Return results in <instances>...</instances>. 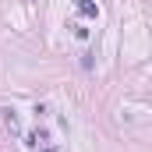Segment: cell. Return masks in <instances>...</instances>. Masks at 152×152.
<instances>
[{
  "label": "cell",
  "mask_w": 152,
  "mask_h": 152,
  "mask_svg": "<svg viewBox=\"0 0 152 152\" xmlns=\"http://www.w3.org/2000/svg\"><path fill=\"white\" fill-rule=\"evenodd\" d=\"M78 14H85V18H99V4H92V0H78Z\"/></svg>",
  "instance_id": "1"
},
{
  "label": "cell",
  "mask_w": 152,
  "mask_h": 152,
  "mask_svg": "<svg viewBox=\"0 0 152 152\" xmlns=\"http://www.w3.org/2000/svg\"><path fill=\"white\" fill-rule=\"evenodd\" d=\"M71 36H75L78 42H88V28H85L81 21H75V25H71Z\"/></svg>",
  "instance_id": "2"
},
{
  "label": "cell",
  "mask_w": 152,
  "mask_h": 152,
  "mask_svg": "<svg viewBox=\"0 0 152 152\" xmlns=\"http://www.w3.org/2000/svg\"><path fill=\"white\" fill-rule=\"evenodd\" d=\"M4 113V124H7V131H18V113L14 110H0Z\"/></svg>",
  "instance_id": "3"
}]
</instances>
